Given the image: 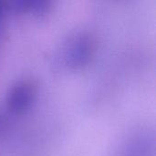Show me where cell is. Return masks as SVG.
<instances>
[{
  "mask_svg": "<svg viewBox=\"0 0 156 156\" xmlns=\"http://www.w3.org/2000/svg\"><path fill=\"white\" fill-rule=\"evenodd\" d=\"M11 9V0H0V42L5 33V23L8 11Z\"/></svg>",
  "mask_w": 156,
  "mask_h": 156,
  "instance_id": "cell-4",
  "label": "cell"
},
{
  "mask_svg": "<svg viewBox=\"0 0 156 156\" xmlns=\"http://www.w3.org/2000/svg\"><path fill=\"white\" fill-rule=\"evenodd\" d=\"M38 92L37 83L32 79H23L15 83L7 92L6 106L16 114L26 112L35 102Z\"/></svg>",
  "mask_w": 156,
  "mask_h": 156,
  "instance_id": "cell-2",
  "label": "cell"
},
{
  "mask_svg": "<svg viewBox=\"0 0 156 156\" xmlns=\"http://www.w3.org/2000/svg\"><path fill=\"white\" fill-rule=\"evenodd\" d=\"M98 42L96 37L87 32L77 34L69 39L62 49V60L70 69H81L95 57Z\"/></svg>",
  "mask_w": 156,
  "mask_h": 156,
  "instance_id": "cell-1",
  "label": "cell"
},
{
  "mask_svg": "<svg viewBox=\"0 0 156 156\" xmlns=\"http://www.w3.org/2000/svg\"><path fill=\"white\" fill-rule=\"evenodd\" d=\"M53 0H11V8L19 14L43 16L48 12Z\"/></svg>",
  "mask_w": 156,
  "mask_h": 156,
  "instance_id": "cell-3",
  "label": "cell"
}]
</instances>
